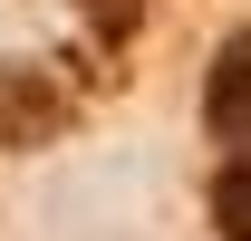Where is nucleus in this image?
<instances>
[{
    "mask_svg": "<svg viewBox=\"0 0 251 241\" xmlns=\"http://www.w3.org/2000/svg\"><path fill=\"white\" fill-rule=\"evenodd\" d=\"M203 125H213V135H232V145H251V29L213 48V77H203Z\"/></svg>",
    "mask_w": 251,
    "mask_h": 241,
    "instance_id": "obj_1",
    "label": "nucleus"
},
{
    "mask_svg": "<svg viewBox=\"0 0 251 241\" xmlns=\"http://www.w3.org/2000/svg\"><path fill=\"white\" fill-rule=\"evenodd\" d=\"M213 232L222 241H251V145L213 174Z\"/></svg>",
    "mask_w": 251,
    "mask_h": 241,
    "instance_id": "obj_2",
    "label": "nucleus"
}]
</instances>
